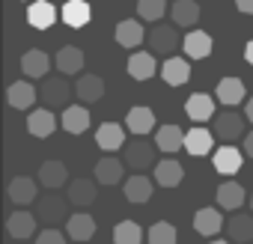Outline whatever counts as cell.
<instances>
[{
	"label": "cell",
	"mask_w": 253,
	"mask_h": 244,
	"mask_svg": "<svg viewBox=\"0 0 253 244\" xmlns=\"http://www.w3.org/2000/svg\"><path fill=\"white\" fill-rule=\"evenodd\" d=\"M182 42H185V39H179L176 24H155V27L149 30V48H152L155 57H164V60H167L176 48H182Z\"/></svg>",
	"instance_id": "1"
},
{
	"label": "cell",
	"mask_w": 253,
	"mask_h": 244,
	"mask_svg": "<svg viewBox=\"0 0 253 244\" xmlns=\"http://www.w3.org/2000/svg\"><path fill=\"white\" fill-rule=\"evenodd\" d=\"M155 143H149V140H143V137H137V140H128L125 143V167H131V170H137V173H143L146 167H155L158 161H155Z\"/></svg>",
	"instance_id": "2"
},
{
	"label": "cell",
	"mask_w": 253,
	"mask_h": 244,
	"mask_svg": "<svg viewBox=\"0 0 253 244\" xmlns=\"http://www.w3.org/2000/svg\"><path fill=\"white\" fill-rule=\"evenodd\" d=\"M36 217L45 226H57L60 220H66V200L57 197L54 191H48L42 200H36Z\"/></svg>",
	"instance_id": "3"
},
{
	"label": "cell",
	"mask_w": 253,
	"mask_h": 244,
	"mask_svg": "<svg viewBox=\"0 0 253 244\" xmlns=\"http://www.w3.org/2000/svg\"><path fill=\"white\" fill-rule=\"evenodd\" d=\"M244 119H247V116H238L235 110L217 113V116H214V134H217L220 140H226V143L244 137Z\"/></svg>",
	"instance_id": "4"
},
{
	"label": "cell",
	"mask_w": 253,
	"mask_h": 244,
	"mask_svg": "<svg viewBox=\"0 0 253 244\" xmlns=\"http://www.w3.org/2000/svg\"><path fill=\"white\" fill-rule=\"evenodd\" d=\"M6 194H9V200L15 203V205H30V203H36L39 200V179H30V176H15L12 182H9V188H6Z\"/></svg>",
	"instance_id": "5"
},
{
	"label": "cell",
	"mask_w": 253,
	"mask_h": 244,
	"mask_svg": "<svg viewBox=\"0 0 253 244\" xmlns=\"http://www.w3.org/2000/svg\"><path fill=\"white\" fill-rule=\"evenodd\" d=\"M45 107H69V98H72V86L63 81V78H45L42 89H39Z\"/></svg>",
	"instance_id": "6"
},
{
	"label": "cell",
	"mask_w": 253,
	"mask_h": 244,
	"mask_svg": "<svg viewBox=\"0 0 253 244\" xmlns=\"http://www.w3.org/2000/svg\"><path fill=\"white\" fill-rule=\"evenodd\" d=\"M36 223H39V217L33 214V211H12L9 217H6V232L12 235V238H18V241H24V238H33L36 235Z\"/></svg>",
	"instance_id": "7"
},
{
	"label": "cell",
	"mask_w": 253,
	"mask_h": 244,
	"mask_svg": "<svg viewBox=\"0 0 253 244\" xmlns=\"http://www.w3.org/2000/svg\"><path fill=\"white\" fill-rule=\"evenodd\" d=\"M27 131L33 137H51L57 131V116H54V110L51 107L30 110V116H27Z\"/></svg>",
	"instance_id": "8"
},
{
	"label": "cell",
	"mask_w": 253,
	"mask_h": 244,
	"mask_svg": "<svg viewBox=\"0 0 253 244\" xmlns=\"http://www.w3.org/2000/svg\"><path fill=\"white\" fill-rule=\"evenodd\" d=\"M125 128H128L134 137H146L155 128V113H152V107H143V104L131 107L128 116H125Z\"/></svg>",
	"instance_id": "9"
},
{
	"label": "cell",
	"mask_w": 253,
	"mask_h": 244,
	"mask_svg": "<svg viewBox=\"0 0 253 244\" xmlns=\"http://www.w3.org/2000/svg\"><path fill=\"white\" fill-rule=\"evenodd\" d=\"M122 191H125V200L128 203H149L152 194H155V182L149 176H143V173H134V176L125 179Z\"/></svg>",
	"instance_id": "10"
},
{
	"label": "cell",
	"mask_w": 253,
	"mask_h": 244,
	"mask_svg": "<svg viewBox=\"0 0 253 244\" xmlns=\"http://www.w3.org/2000/svg\"><path fill=\"white\" fill-rule=\"evenodd\" d=\"M158 72H161V69H158L152 51H134V54L128 57V75H131L134 81H149V78H155Z\"/></svg>",
	"instance_id": "11"
},
{
	"label": "cell",
	"mask_w": 253,
	"mask_h": 244,
	"mask_svg": "<svg viewBox=\"0 0 253 244\" xmlns=\"http://www.w3.org/2000/svg\"><path fill=\"white\" fill-rule=\"evenodd\" d=\"M36 98H39V89H36L30 81H15V83H9V89H6L9 107H18V110H30V107L36 104Z\"/></svg>",
	"instance_id": "12"
},
{
	"label": "cell",
	"mask_w": 253,
	"mask_h": 244,
	"mask_svg": "<svg viewBox=\"0 0 253 244\" xmlns=\"http://www.w3.org/2000/svg\"><path fill=\"white\" fill-rule=\"evenodd\" d=\"M223 232L232 244H253V214H232Z\"/></svg>",
	"instance_id": "13"
},
{
	"label": "cell",
	"mask_w": 253,
	"mask_h": 244,
	"mask_svg": "<svg viewBox=\"0 0 253 244\" xmlns=\"http://www.w3.org/2000/svg\"><path fill=\"white\" fill-rule=\"evenodd\" d=\"M60 128L69 134H84L89 128V110L84 104H69L60 116Z\"/></svg>",
	"instance_id": "14"
},
{
	"label": "cell",
	"mask_w": 253,
	"mask_h": 244,
	"mask_svg": "<svg viewBox=\"0 0 253 244\" xmlns=\"http://www.w3.org/2000/svg\"><path fill=\"white\" fill-rule=\"evenodd\" d=\"M27 21H30V27H36V30L54 27V21H57L54 3H51V0H33V3L27 6Z\"/></svg>",
	"instance_id": "15"
},
{
	"label": "cell",
	"mask_w": 253,
	"mask_h": 244,
	"mask_svg": "<svg viewBox=\"0 0 253 244\" xmlns=\"http://www.w3.org/2000/svg\"><path fill=\"white\" fill-rule=\"evenodd\" d=\"M161 78H164L167 86H182L191 78V63L185 57H167L164 66H161Z\"/></svg>",
	"instance_id": "16"
},
{
	"label": "cell",
	"mask_w": 253,
	"mask_h": 244,
	"mask_svg": "<svg viewBox=\"0 0 253 244\" xmlns=\"http://www.w3.org/2000/svg\"><path fill=\"white\" fill-rule=\"evenodd\" d=\"M36 179H39L42 188L57 191V188H63L69 182V170H66L63 161H45V164H39V176Z\"/></svg>",
	"instance_id": "17"
},
{
	"label": "cell",
	"mask_w": 253,
	"mask_h": 244,
	"mask_svg": "<svg viewBox=\"0 0 253 244\" xmlns=\"http://www.w3.org/2000/svg\"><path fill=\"white\" fill-rule=\"evenodd\" d=\"M95 143L104 152H116L119 146H125V128L119 122H101L98 131H95Z\"/></svg>",
	"instance_id": "18"
},
{
	"label": "cell",
	"mask_w": 253,
	"mask_h": 244,
	"mask_svg": "<svg viewBox=\"0 0 253 244\" xmlns=\"http://www.w3.org/2000/svg\"><path fill=\"white\" fill-rule=\"evenodd\" d=\"M185 113H188V119H194V122H209V119L217 116V113H214V98L206 95V92H197V95H191V98L185 101Z\"/></svg>",
	"instance_id": "19"
},
{
	"label": "cell",
	"mask_w": 253,
	"mask_h": 244,
	"mask_svg": "<svg viewBox=\"0 0 253 244\" xmlns=\"http://www.w3.org/2000/svg\"><path fill=\"white\" fill-rule=\"evenodd\" d=\"M125 179V161H119V158H101V161H95V182L98 185H119Z\"/></svg>",
	"instance_id": "20"
},
{
	"label": "cell",
	"mask_w": 253,
	"mask_h": 244,
	"mask_svg": "<svg viewBox=\"0 0 253 244\" xmlns=\"http://www.w3.org/2000/svg\"><path fill=\"white\" fill-rule=\"evenodd\" d=\"M66 235L72 241H89L95 235V217L86 214V211H78L66 220Z\"/></svg>",
	"instance_id": "21"
},
{
	"label": "cell",
	"mask_w": 253,
	"mask_h": 244,
	"mask_svg": "<svg viewBox=\"0 0 253 244\" xmlns=\"http://www.w3.org/2000/svg\"><path fill=\"white\" fill-rule=\"evenodd\" d=\"M116 45L125 48V51H134L137 45H143V24L134 21V18L119 21V27H116Z\"/></svg>",
	"instance_id": "22"
},
{
	"label": "cell",
	"mask_w": 253,
	"mask_h": 244,
	"mask_svg": "<svg viewBox=\"0 0 253 244\" xmlns=\"http://www.w3.org/2000/svg\"><path fill=\"white\" fill-rule=\"evenodd\" d=\"M182 51L191 57V60H206L211 54V36L206 30H188L185 42H182Z\"/></svg>",
	"instance_id": "23"
},
{
	"label": "cell",
	"mask_w": 253,
	"mask_h": 244,
	"mask_svg": "<svg viewBox=\"0 0 253 244\" xmlns=\"http://www.w3.org/2000/svg\"><path fill=\"white\" fill-rule=\"evenodd\" d=\"M54 66H57L60 75H81V69H84V51L75 48V45H66V48L57 51Z\"/></svg>",
	"instance_id": "24"
},
{
	"label": "cell",
	"mask_w": 253,
	"mask_h": 244,
	"mask_svg": "<svg viewBox=\"0 0 253 244\" xmlns=\"http://www.w3.org/2000/svg\"><path fill=\"white\" fill-rule=\"evenodd\" d=\"M75 95H78L84 104H95V101H101V95H104V81H101L98 75H81L78 83H75Z\"/></svg>",
	"instance_id": "25"
},
{
	"label": "cell",
	"mask_w": 253,
	"mask_h": 244,
	"mask_svg": "<svg viewBox=\"0 0 253 244\" xmlns=\"http://www.w3.org/2000/svg\"><path fill=\"white\" fill-rule=\"evenodd\" d=\"M155 146L161 152L173 155V152L185 149V131L179 125H161V128H155Z\"/></svg>",
	"instance_id": "26"
},
{
	"label": "cell",
	"mask_w": 253,
	"mask_h": 244,
	"mask_svg": "<svg viewBox=\"0 0 253 244\" xmlns=\"http://www.w3.org/2000/svg\"><path fill=\"white\" fill-rule=\"evenodd\" d=\"M241 164H244V155H241L232 143H226V146H220V149L214 152V170L223 173V176H235V173L241 170Z\"/></svg>",
	"instance_id": "27"
},
{
	"label": "cell",
	"mask_w": 253,
	"mask_h": 244,
	"mask_svg": "<svg viewBox=\"0 0 253 244\" xmlns=\"http://www.w3.org/2000/svg\"><path fill=\"white\" fill-rule=\"evenodd\" d=\"M223 226H226V220L220 217V211H214V208H209V205L194 214V229H197L200 235H206V238H214Z\"/></svg>",
	"instance_id": "28"
},
{
	"label": "cell",
	"mask_w": 253,
	"mask_h": 244,
	"mask_svg": "<svg viewBox=\"0 0 253 244\" xmlns=\"http://www.w3.org/2000/svg\"><path fill=\"white\" fill-rule=\"evenodd\" d=\"M170 12H173V24L176 27L194 30L200 24V3H197V0H176Z\"/></svg>",
	"instance_id": "29"
},
{
	"label": "cell",
	"mask_w": 253,
	"mask_h": 244,
	"mask_svg": "<svg viewBox=\"0 0 253 244\" xmlns=\"http://www.w3.org/2000/svg\"><path fill=\"white\" fill-rule=\"evenodd\" d=\"M48 69H51V57L39 48H30L24 57H21V72L27 78H48Z\"/></svg>",
	"instance_id": "30"
},
{
	"label": "cell",
	"mask_w": 253,
	"mask_h": 244,
	"mask_svg": "<svg viewBox=\"0 0 253 244\" xmlns=\"http://www.w3.org/2000/svg\"><path fill=\"white\" fill-rule=\"evenodd\" d=\"M69 203L72 205H81V208H86V205H92L95 203V197H98V188H95V182L92 179H72V188H69Z\"/></svg>",
	"instance_id": "31"
},
{
	"label": "cell",
	"mask_w": 253,
	"mask_h": 244,
	"mask_svg": "<svg viewBox=\"0 0 253 244\" xmlns=\"http://www.w3.org/2000/svg\"><path fill=\"white\" fill-rule=\"evenodd\" d=\"M247 203V194L238 182H223L217 185V205L226 208V211H238L241 205Z\"/></svg>",
	"instance_id": "32"
},
{
	"label": "cell",
	"mask_w": 253,
	"mask_h": 244,
	"mask_svg": "<svg viewBox=\"0 0 253 244\" xmlns=\"http://www.w3.org/2000/svg\"><path fill=\"white\" fill-rule=\"evenodd\" d=\"M217 101L220 104H226V107H235V104H241L244 101V83L238 81V78H220V83H217Z\"/></svg>",
	"instance_id": "33"
},
{
	"label": "cell",
	"mask_w": 253,
	"mask_h": 244,
	"mask_svg": "<svg viewBox=\"0 0 253 244\" xmlns=\"http://www.w3.org/2000/svg\"><path fill=\"white\" fill-rule=\"evenodd\" d=\"M211 146H214L211 131H209V128H203V125H197V128H191V131L185 134V149H188L191 155H197V158L209 155V152H211Z\"/></svg>",
	"instance_id": "34"
},
{
	"label": "cell",
	"mask_w": 253,
	"mask_h": 244,
	"mask_svg": "<svg viewBox=\"0 0 253 244\" xmlns=\"http://www.w3.org/2000/svg\"><path fill=\"white\" fill-rule=\"evenodd\" d=\"M182 179H185V170L176 158H167V161L155 164V182L161 188H176V185H182Z\"/></svg>",
	"instance_id": "35"
},
{
	"label": "cell",
	"mask_w": 253,
	"mask_h": 244,
	"mask_svg": "<svg viewBox=\"0 0 253 244\" xmlns=\"http://www.w3.org/2000/svg\"><path fill=\"white\" fill-rule=\"evenodd\" d=\"M63 21L75 30L86 27L89 21V3L86 0H66V6H63Z\"/></svg>",
	"instance_id": "36"
},
{
	"label": "cell",
	"mask_w": 253,
	"mask_h": 244,
	"mask_svg": "<svg viewBox=\"0 0 253 244\" xmlns=\"http://www.w3.org/2000/svg\"><path fill=\"white\" fill-rule=\"evenodd\" d=\"M113 241L116 244H140L143 241V229L134 220H119L113 226Z\"/></svg>",
	"instance_id": "37"
},
{
	"label": "cell",
	"mask_w": 253,
	"mask_h": 244,
	"mask_svg": "<svg viewBox=\"0 0 253 244\" xmlns=\"http://www.w3.org/2000/svg\"><path fill=\"white\" fill-rule=\"evenodd\" d=\"M146 238H149V244H176V241H179V232H176V226H173V223L158 220V223H152V226H149Z\"/></svg>",
	"instance_id": "38"
},
{
	"label": "cell",
	"mask_w": 253,
	"mask_h": 244,
	"mask_svg": "<svg viewBox=\"0 0 253 244\" xmlns=\"http://www.w3.org/2000/svg\"><path fill=\"white\" fill-rule=\"evenodd\" d=\"M167 12V0H137V15L143 21H161Z\"/></svg>",
	"instance_id": "39"
},
{
	"label": "cell",
	"mask_w": 253,
	"mask_h": 244,
	"mask_svg": "<svg viewBox=\"0 0 253 244\" xmlns=\"http://www.w3.org/2000/svg\"><path fill=\"white\" fill-rule=\"evenodd\" d=\"M36 244H66V235H63L57 226H45V229L36 235Z\"/></svg>",
	"instance_id": "40"
},
{
	"label": "cell",
	"mask_w": 253,
	"mask_h": 244,
	"mask_svg": "<svg viewBox=\"0 0 253 244\" xmlns=\"http://www.w3.org/2000/svg\"><path fill=\"white\" fill-rule=\"evenodd\" d=\"M235 9L244 15H253V0H235Z\"/></svg>",
	"instance_id": "41"
},
{
	"label": "cell",
	"mask_w": 253,
	"mask_h": 244,
	"mask_svg": "<svg viewBox=\"0 0 253 244\" xmlns=\"http://www.w3.org/2000/svg\"><path fill=\"white\" fill-rule=\"evenodd\" d=\"M241 143H244V155H247V158H253V131H247Z\"/></svg>",
	"instance_id": "42"
},
{
	"label": "cell",
	"mask_w": 253,
	"mask_h": 244,
	"mask_svg": "<svg viewBox=\"0 0 253 244\" xmlns=\"http://www.w3.org/2000/svg\"><path fill=\"white\" fill-rule=\"evenodd\" d=\"M244 60H247V63L253 66V39H250V42L244 45Z\"/></svg>",
	"instance_id": "43"
},
{
	"label": "cell",
	"mask_w": 253,
	"mask_h": 244,
	"mask_svg": "<svg viewBox=\"0 0 253 244\" xmlns=\"http://www.w3.org/2000/svg\"><path fill=\"white\" fill-rule=\"evenodd\" d=\"M244 116L253 122V98H247V101H244Z\"/></svg>",
	"instance_id": "44"
},
{
	"label": "cell",
	"mask_w": 253,
	"mask_h": 244,
	"mask_svg": "<svg viewBox=\"0 0 253 244\" xmlns=\"http://www.w3.org/2000/svg\"><path fill=\"white\" fill-rule=\"evenodd\" d=\"M209 244H232V241H229V238H226V241H217V238H214V241H209Z\"/></svg>",
	"instance_id": "45"
},
{
	"label": "cell",
	"mask_w": 253,
	"mask_h": 244,
	"mask_svg": "<svg viewBox=\"0 0 253 244\" xmlns=\"http://www.w3.org/2000/svg\"><path fill=\"white\" fill-rule=\"evenodd\" d=\"M247 203H250V211H253V194H250V197H247Z\"/></svg>",
	"instance_id": "46"
}]
</instances>
